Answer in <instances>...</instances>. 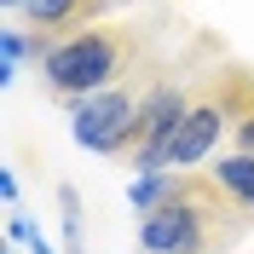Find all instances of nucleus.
<instances>
[{
	"instance_id": "nucleus-1",
	"label": "nucleus",
	"mask_w": 254,
	"mask_h": 254,
	"mask_svg": "<svg viewBox=\"0 0 254 254\" xmlns=\"http://www.w3.org/2000/svg\"><path fill=\"white\" fill-rule=\"evenodd\" d=\"M254 214H243L208 168H185L179 190L156 214H139V254H231L249 237Z\"/></svg>"
},
{
	"instance_id": "nucleus-2",
	"label": "nucleus",
	"mask_w": 254,
	"mask_h": 254,
	"mask_svg": "<svg viewBox=\"0 0 254 254\" xmlns=\"http://www.w3.org/2000/svg\"><path fill=\"white\" fill-rule=\"evenodd\" d=\"M144 64H150L144 58V29H133V23H93V29L64 35L41 58V87L58 104H75L87 93H104L116 81L139 75Z\"/></svg>"
},
{
	"instance_id": "nucleus-3",
	"label": "nucleus",
	"mask_w": 254,
	"mask_h": 254,
	"mask_svg": "<svg viewBox=\"0 0 254 254\" xmlns=\"http://www.w3.org/2000/svg\"><path fill=\"white\" fill-rule=\"evenodd\" d=\"M249 98H254V69L249 64H225L220 58L214 69H202L185 122L174 127V139L162 144V174H168V168H196V162H208L220 150V139H231V127H237V116H243Z\"/></svg>"
},
{
	"instance_id": "nucleus-4",
	"label": "nucleus",
	"mask_w": 254,
	"mask_h": 254,
	"mask_svg": "<svg viewBox=\"0 0 254 254\" xmlns=\"http://www.w3.org/2000/svg\"><path fill=\"white\" fill-rule=\"evenodd\" d=\"M144 69H150V64H144ZM144 69L127 75V81H116V87H104V93H87V98L69 104V133H75V144H87L98 156H116V162H127L139 150Z\"/></svg>"
},
{
	"instance_id": "nucleus-5",
	"label": "nucleus",
	"mask_w": 254,
	"mask_h": 254,
	"mask_svg": "<svg viewBox=\"0 0 254 254\" xmlns=\"http://www.w3.org/2000/svg\"><path fill=\"white\" fill-rule=\"evenodd\" d=\"M196 81L185 75L179 64H150L144 69V104H139V150L127 156L133 174H162V144L174 139V127L185 122L190 98H196Z\"/></svg>"
},
{
	"instance_id": "nucleus-6",
	"label": "nucleus",
	"mask_w": 254,
	"mask_h": 254,
	"mask_svg": "<svg viewBox=\"0 0 254 254\" xmlns=\"http://www.w3.org/2000/svg\"><path fill=\"white\" fill-rule=\"evenodd\" d=\"M116 6H133V0H17V17L29 23V41H35V64L47 58L64 35L104 23V12H116Z\"/></svg>"
},
{
	"instance_id": "nucleus-7",
	"label": "nucleus",
	"mask_w": 254,
	"mask_h": 254,
	"mask_svg": "<svg viewBox=\"0 0 254 254\" xmlns=\"http://www.w3.org/2000/svg\"><path fill=\"white\" fill-rule=\"evenodd\" d=\"M208 174L225 185V196H231L243 214H254V150H225V156L208 162Z\"/></svg>"
},
{
	"instance_id": "nucleus-8",
	"label": "nucleus",
	"mask_w": 254,
	"mask_h": 254,
	"mask_svg": "<svg viewBox=\"0 0 254 254\" xmlns=\"http://www.w3.org/2000/svg\"><path fill=\"white\" fill-rule=\"evenodd\" d=\"M179 174H185V168H168V174H133V185H127V208H133V214H156V208L179 190Z\"/></svg>"
},
{
	"instance_id": "nucleus-9",
	"label": "nucleus",
	"mask_w": 254,
	"mask_h": 254,
	"mask_svg": "<svg viewBox=\"0 0 254 254\" xmlns=\"http://www.w3.org/2000/svg\"><path fill=\"white\" fill-rule=\"evenodd\" d=\"M58 208H64V254H87L81 249V190L58 185Z\"/></svg>"
},
{
	"instance_id": "nucleus-10",
	"label": "nucleus",
	"mask_w": 254,
	"mask_h": 254,
	"mask_svg": "<svg viewBox=\"0 0 254 254\" xmlns=\"http://www.w3.org/2000/svg\"><path fill=\"white\" fill-rule=\"evenodd\" d=\"M231 150H254V98H249V104H243L237 127H231Z\"/></svg>"
},
{
	"instance_id": "nucleus-11",
	"label": "nucleus",
	"mask_w": 254,
	"mask_h": 254,
	"mask_svg": "<svg viewBox=\"0 0 254 254\" xmlns=\"http://www.w3.org/2000/svg\"><path fill=\"white\" fill-rule=\"evenodd\" d=\"M0 196H6V208H17V174L12 168H0Z\"/></svg>"
}]
</instances>
